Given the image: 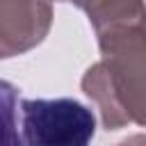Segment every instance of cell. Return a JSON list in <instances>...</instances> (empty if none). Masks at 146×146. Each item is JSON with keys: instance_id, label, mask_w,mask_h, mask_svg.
<instances>
[{"instance_id": "cell-1", "label": "cell", "mask_w": 146, "mask_h": 146, "mask_svg": "<svg viewBox=\"0 0 146 146\" xmlns=\"http://www.w3.org/2000/svg\"><path fill=\"white\" fill-rule=\"evenodd\" d=\"M103 59L82 75V91L96 103L103 125L146 128V30H125L98 39Z\"/></svg>"}, {"instance_id": "cell-2", "label": "cell", "mask_w": 146, "mask_h": 146, "mask_svg": "<svg viewBox=\"0 0 146 146\" xmlns=\"http://www.w3.org/2000/svg\"><path fill=\"white\" fill-rule=\"evenodd\" d=\"M23 146H89L96 135L94 112L73 98H25Z\"/></svg>"}, {"instance_id": "cell-3", "label": "cell", "mask_w": 146, "mask_h": 146, "mask_svg": "<svg viewBox=\"0 0 146 146\" xmlns=\"http://www.w3.org/2000/svg\"><path fill=\"white\" fill-rule=\"evenodd\" d=\"M52 25L48 0H0V59L39 46Z\"/></svg>"}, {"instance_id": "cell-4", "label": "cell", "mask_w": 146, "mask_h": 146, "mask_svg": "<svg viewBox=\"0 0 146 146\" xmlns=\"http://www.w3.org/2000/svg\"><path fill=\"white\" fill-rule=\"evenodd\" d=\"M78 5L87 16L98 39L125 32L146 30V5L144 0H59Z\"/></svg>"}, {"instance_id": "cell-5", "label": "cell", "mask_w": 146, "mask_h": 146, "mask_svg": "<svg viewBox=\"0 0 146 146\" xmlns=\"http://www.w3.org/2000/svg\"><path fill=\"white\" fill-rule=\"evenodd\" d=\"M18 89L0 80V146H23V139L18 137Z\"/></svg>"}, {"instance_id": "cell-6", "label": "cell", "mask_w": 146, "mask_h": 146, "mask_svg": "<svg viewBox=\"0 0 146 146\" xmlns=\"http://www.w3.org/2000/svg\"><path fill=\"white\" fill-rule=\"evenodd\" d=\"M116 146H146V135H132V137L119 141Z\"/></svg>"}]
</instances>
